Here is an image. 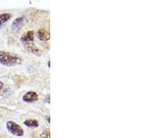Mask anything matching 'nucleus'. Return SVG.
I'll use <instances>...</instances> for the list:
<instances>
[{
	"mask_svg": "<svg viewBox=\"0 0 157 138\" xmlns=\"http://www.w3.org/2000/svg\"><path fill=\"white\" fill-rule=\"evenodd\" d=\"M22 63V60L18 55L11 52L0 51V64L6 66L20 65Z\"/></svg>",
	"mask_w": 157,
	"mask_h": 138,
	"instance_id": "1",
	"label": "nucleus"
},
{
	"mask_svg": "<svg viewBox=\"0 0 157 138\" xmlns=\"http://www.w3.org/2000/svg\"><path fill=\"white\" fill-rule=\"evenodd\" d=\"M6 127H7V129L9 130V132L15 135L18 136V137L23 136V129H22V127L20 125L14 122V121H9V122H7Z\"/></svg>",
	"mask_w": 157,
	"mask_h": 138,
	"instance_id": "2",
	"label": "nucleus"
},
{
	"mask_svg": "<svg viewBox=\"0 0 157 138\" xmlns=\"http://www.w3.org/2000/svg\"><path fill=\"white\" fill-rule=\"evenodd\" d=\"M39 97L37 93L34 91H29L23 96V101L27 103H33L38 100Z\"/></svg>",
	"mask_w": 157,
	"mask_h": 138,
	"instance_id": "3",
	"label": "nucleus"
},
{
	"mask_svg": "<svg viewBox=\"0 0 157 138\" xmlns=\"http://www.w3.org/2000/svg\"><path fill=\"white\" fill-rule=\"evenodd\" d=\"M20 39L21 41L23 42L24 43L32 42L34 39V32L32 31H28V32L24 33L22 37H21Z\"/></svg>",
	"mask_w": 157,
	"mask_h": 138,
	"instance_id": "4",
	"label": "nucleus"
},
{
	"mask_svg": "<svg viewBox=\"0 0 157 138\" xmlns=\"http://www.w3.org/2000/svg\"><path fill=\"white\" fill-rule=\"evenodd\" d=\"M38 37L41 41H46L50 39V32L45 29H41L38 32Z\"/></svg>",
	"mask_w": 157,
	"mask_h": 138,
	"instance_id": "5",
	"label": "nucleus"
},
{
	"mask_svg": "<svg viewBox=\"0 0 157 138\" xmlns=\"http://www.w3.org/2000/svg\"><path fill=\"white\" fill-rule=\"evenodd\" d=\"M24 124L25 126L30 128H37L39 126V122L37 120L33 119H28L24 121Z\"/></svg>",
	"mask_w": 157,
	"mask_h": 138,
	"instance_id": "6",
	"label": "nucleus"
},
{
	"mask_svg": "<svg viewBox=\"0 0 157 138\" xmlns=\"http://www.w3.org/2000/svg\"><path fill=\"white\" fill-rule=\"evenodd\" d=\"M24 45H25L26 47L28 48L29 50L32 52V53L39 55V53L40 52V51H39V49L37 47V46L34 45V43H32V42L27 43H24Z\"/></svg>",
	"mask_w": 157,
	"mask_h": 138,
	"instance_id": "7",
	"label": "nucleus"
},
{
	"mask_svg": "<svg viewBox=\"0 0 157 138\" xmlns=\"http://www.w3.org/2000/svg\"><path fill=\"white\" fill-rule=\"evenodd\" d=\"M11 18V15L9 13H5V14H0V26L2 25L4 23L7 22Z\"/></svg>",
	"mask_w": 157,
	"mask_h": 138,
	"instance_id": "8",
	"label": "nucleus"
},
{
	"mask_svg": "<svg viewBox=\"0 0 157 138\" xmlns=\"http://www.w3.org/2000/svg\"><path fill=\"white\" fill-rule=\"evenodd\" d=\"M22 21H23V18H18L16 19V20H14V22H13L12 24V29H14V30L18 29V28L20 27Z\"/></svg>",
	"mask_w": 157,
	"mask_h": 138,
	"instance_id": "9",
	"label": "nucleus"
},
{
	"mask_svg": "<svg viewBox=\"0 0 157 138\" xmlns=\"http://www.w3.org/2000/svg\"><path fill=\"white\" fill-rule=\"evenodd\" d=\"M41 136L43 138H50V131L48 129H45L43 130V133H42Z\"/></svg>",
	"mask_w": 157,
	"mask_h": 138,
	"instance_id": "10",
	"label": "nucleus"
},
{
	"mask_svg": "<svg viewBox=\"0 0 157 138\" xmlns=\"http://www.w3.org/2000/svg\"><path fill=\"white\" fill-rule=\"evenodd\" d=\"M3 87H4V85H3V83H1V82H0V91H1V89L3 88Z\"/></svg>",
	"mask_w": 157,
	"mask_h": 138,
	"instance_id": "11",
	"label": "nucleus"
}]
</instances>
